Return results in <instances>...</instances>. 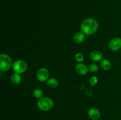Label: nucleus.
<instances>
[{
    "instance_id": "obj_11",
    "label": "nucleus",
    "mask_w": 121,
    "mask_h": 120,
    "mask_svg": "<svg viewBox=\"0 0 121 120\" xmlns=\"http://www.w3.org/2000/svg\"><path fill=\"white\" fill-rule=\"evenodd\" d=\"M46 84L49 88H56L59 85V82L57 79L54 78H51L46 81Z\"/></svg>"
},
{
    "instance_id": "obj_1",
    "label": "nucleus",
    "mask_w": 121,
    "mask_h": 120,
    "mask_svg": "<svg viewBox=\"0 0 121 120\" xmlns=\"http://www.w3.org/2000/svg\"><path fill=\"white\" fill-rule=\"evenodd\" d=\"M81 31L86 35H91L96 32L99 28L98 21L93 18H86L82 21L80 25Z\"/></svg>"
},
{
    "instance_id": "obj_10",
    "label": "nucleus",
    "mask_w": 121,
    "mask_h": 120,
    "mask_svg": "<svg viewBox=\"0 0 121 120\" xmlns=\"http://www.w3.org/2000/svg\"><path fill=\"white\" fill-rule=\"evenodd\" d=\"M85 34L82 32H78L73 36V40L76 43H82L85 40Z\"/></svg>"
},
{
    "instance_id": "obj_9",
    "label": "nucleus",
    "mask_w": 121,
    "mask_h": 120,
    "mask_svg": "<svg viewBox=\"0 0 121 120\" xmlns=\"http://www.w3.org/2000/svg\"><path fill=\"white\" fill-rule=\"evenodd\" d=\"M75 71L79 75H85L88 73V67L85 64L82 63H79L77 64L75 67Z\"/></svg>"
},
{
    "instance_id": "obj_15",
    "label": "nucleus",
    "mask_w": 121,
    "mask_h": 120,
    "mask_svg": "<svg viewBox=\"0 0 121 120\" xmlns=\"http://www.w3.org/2000/svg\"><path fill=\"white\" fill-rule=\"evenodd\" d=\"M88 69L89 71H90L91 72L94 73L98 71L99 67H98V65L95 64H91L88 67Z\"/></svg>"
},
{
    "instance_id": "obj_5",
    "label": "nucleus",
    "mask_w": 121,
    "mask_h": 120,
    "mask_svg": "<svg viewBox=\"0 0 121 120\" xmlns=\"http://www.w3.org/2000/svg\"><path fill=\"white\" fill-rule=\"evenodd\" d=\"M37 78L40 82H46L48 80L49 72L46 68H40L38 69L36 74Z\"/></svg>"
},
{
    "instance_id": "obj_12",
    "label": "nucleus",
    "mask_w": 121,
    "mask_h": 120,
    "mask_svg": "<svg viewBox=\"0 0 121 120\" xmlns=\"http://www.w3.org/2000/svg\"><path fill=\"white\" fill-rule=\"evenodd\" d=\"M21 76L19 74L14 72L11 76V81L12 84L14 85H17L21 82Z\"/></svg>"
},
{
    "instance_id": "obj_7",
    "label": "nucleus",
    "mask_w": 121,
    "mask_h": 120,
    "mask_svg": "<svg viewBox=\"0 0 121 120\" xmlns=\"http://www.w3.org/2000/svg\"><path fill=\"white\" fill-rule=\"evenodd\" d=\"M88 116L92 120H98L100 117V112L99 109L95 107H92L88 110Z\"/></svg>"
},
{
    "instance_id": "obj_13",
    "label": "nucleus",
    "mask_w": 121,
    "mask_h": 120,
    "mask_svg": "<svg viewBox=\"0 0 121 120\" xmlns=\"http://www.w3.org/2000/svg\"><path fill=\"white\" fill-rule=\"evenodd\" d=\"M101 67L105 71H109L111 68V63L108 59H103L101 61Z\"/></svg>"
},
{
    "instance_id": "obj_14",
    "label": "nucleus",
    "mask_w": 121,
    "mask_h": 120,
    "mask_svg": "<svg viewBox=\"0 0 121 120\" xmlns=\"http://www.w3.org/2000/svg\"><path fill=\"white\" fill-rule=\"evenodd\" d=\"M33 95L36 98L40 99L43 96V91L40 88H35L33 91Z\"/></svg>"
},
{
    "instance_id": "obj_16",
    "label": "nucleus",
    "mask_w": 121,
    "mask_h": 120,
    "mask_svg": "<svg viewBox=\"0 0 121 120\" xmlns=\"http://www.w3.org/2000/svg\"><path fill=\"white\" fill-rule=\"evenodd\" d=\"M75 60L79 63H81L84 60V56L82 53H78L75 55Z\"/></svg>"
},
{
    "instance_id": "obj_3",
    "label": "nucleus",
    "mask_w": 121,
    "mask_h": 120,
    "mask_svg": "<svg viewBox=\"0 0 121 120\" xmlns=\"http://www.w3.org/2000/svg\"><path fill=\"white\" fill-rule=\"evenodd\" d=\"M13 61L9 55L7 54L0 55V69L1 72L7 71L13 67Z\"/></svg>"
},
{
    "instance_id": "obj_8",
    "label": "nucleus",
    "mask_w": 121,
    "mask_h": 120,
    "mask_svg": "<svg viewBox=\"0 0 121 120\" xmlns=\"http://www.w3.org/2000/svg\"><path fill=\"white\" fill-rule=\"evenodd\" d=\"M91 60L95 62L101 61L104 59V55L102 52L98 50H93L91 52L89 55Z\"/></svg>"
},
{
    "instance_id": "obj_17",
    "label": "nucleus",
    "mask_w": 121,
    "mask_h": 120,
    "mask_svg": "<svg viewBox=\"0 0 121 120\" xmlns=\"http://www.w3.org/2000/svg\"><path fill=\"white\" fill-rule=\"evenodd\" d=\"M98 79L96 76H93L90 79V84L92 87H94L98 84Z\"/></svg>"
},
{
    "instance_id": "obj_4",
    "label": "nucleus",
    "mask_w": 121,
    "mask_h": 120,
    "mask_svg": "<svg viewBox=\"0 0 121 120\" xmlns=\"http://www.w3.org/2000/svg\"><path fill=\"white\" fill-rule=\"evenodd\" d=\"M12 67L14 72L20 74L26 71L28 66L26 61L22 60H18L13 63Z\"/></svg>"
},
{
    "instance_id": "obj_6",
    "label": "nucleus",
    "mask_w": 121,
    "mask_h": 120,
    "mask_svg": "<svg viewBox=\"0 0 121 120\" xmlns=\"http://www.w3.org/2000/svg\"><path fill=\"white\" fill-rule=\"evenodd\" d=\"M121 48V38L116 37L110 41L109 48L112 51H117Z\"/></svg>"
},
{
    "instance_id": "obj_2",
    "label": "nucleus",
    "mask_w": 121,
    "mask_h": 120,
    "mask_svg": "<svg viewBox=\"0 0 121 120\" xmlns=\"http://www.w3.org/2000/svg\"><path fill=\"white\" fill-rule=\"evenodd\" d=\"M38 108L43 111H48L53 108L54 106V102L50 98L47 96H43L38 100Z\"/></svg>"
}]
</instances>
